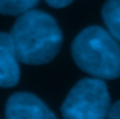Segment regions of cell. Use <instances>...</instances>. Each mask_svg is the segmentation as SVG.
I'll use <instances>...</instances> for the list:
<instances>
[{"instance_id":"9c48e42d","label":"cell","mask_w":120,"mask_h":119,"mask_svg":"<svg viewBox=\"0 0 120 119\" xmlns=\"http://www.w3.org/2000/svg\"><path fill=\"white\" fill-rule=\"evenodd\" d=\"M73 0H46V3L52 8H65L68 6Z\"/></svg>"},{"instance_id":"277c9868","label":"cell","mask_w":120,"mask_h":119,"mask_svg":"<svg viewBox=\"0 0 120 119\" xmlns=\"http://www.w3.org/2000/svg\"><path fill=\"white\" fill-rule=\"evenodd\" d=\"M5 116L8 119H55V113L38 96L27 92H17L9 96Z\"/></svg>"},{"instance_id":"6da1fadb","label":"cell","mask_w":120,"mask_h":119,"mask_svg":"<svg viewBox=\"0 0 120 119\" xmlns=\"http://www.w3.org/2000/svg\"><path fill=\"white\" fill-rule=\"evenodd\" d=\"M9 34L18 61L29 66L50 63L62 44V32L56 20L38 9L20 14Z\"/></svg>"},{"instance_id":"52a82bcc","label":"cell","mask_w":120,"mask_h":119,"mask_svg":"<svg viewBox=\"0 0 120 119\" xmlns=\"http://www.w3.org/2000/svg\"><path fill=\"white\" fill-rule=\"evenodd\" d=\"M40 0H0L2 15H20L23 12L34 9Z\"/></svg>"},{"instance_id":"8992f818","label":"cell","mask_w":120,"mask_h":119,"mask_svg":"<svg viewBox=\"0 0 120 119\" xmlns=\"http://www.w3.org/2000/svg\"><path fill=\"white\" fill-rule=\"evenodd\" d=\"M102 18L111 35L120 41V0H106L102 6Z\"/></svg>"},{"instance_id":"ba28073f","label":"cell","mask_w":120,"mask_h":119,"mask_svg":"<svg viewBox=\"0 0 120 119\" xmlns=\"http://www.w3.org/2000/svg\"><path fill=\"white\" fill-rule=\"evenodd\" d=\"M108 118H111V119H120V101L114 102V104L109 107Z\"/></svg>"},{"instance_id":"5b68a950","label":"cell","mask_w":120,"mask_h":119,"mask_svg":"<svg viewBox=\"0 0 120 119\" xmlns=\"http://www.w3.org/2000/svg\"><path fill=\"white\" fill-rule=\"evenodd\" d=\"M11 34L0 32V87L9 89L20 81V66Z\"/></svg>"},{"instance_id":"3957f363","label":"cell","mask_w":120,"mask_h":119,"mask_svg":"<svg viewBox=\"0 0 120 119\" xmlns=\"http://www.w3.org/2000/svg\"><path fill=\"white\" fill-rule=\"evenodd\" d=\"M111 99L102 78H84L68 92L61 105L65 119H103L108 116Z\"/></svg>"},{"instance_id":"7a4b0ae2","label":"cell","mask_w":120,"mask_h":119,"mask_svg":"<svg viewBox=\"0 0 120 119\" xmlns=\"http://www.w3.org/2000/svg\"><path fill=\"white\" fill-rule=\"evenodd\" d=\"M71 57L78 67L91 76L102 79L120 76V41L105 28L82 29L71 43Z\"/></svg>"}]
</instances>
